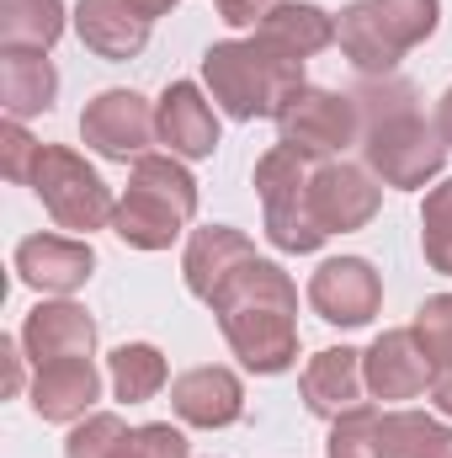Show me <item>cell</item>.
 Segmentation results:
<instances>
[{"label":"cell","mask_w":452,"mask_h":458,"mask_svg":"<svg viewBox=\"0 0 452 458\" xmlns=\"http://www.w3.org/2000/svg\"><path fill=\"white\" fill-rule=\"evenodd\" d=\"M442 421L426 416V411H383L378 421V458H437V443H442Z\"/></svg>","instance_id":"cell-25"},{"label":"cell","mask_w":452,"mask_h":458,"mask_svg":"<svg viewBox=\"0 0 452 458\" xmlns=\"http://www.w3.org/2000/svg\"><path fill=\"white\" fill-rule=\"evenodd\" d=\"M442 21V0H351L336 16V43L362 81L394 75V64L421 48Z\"/></svg>","instance_id":"cell-5"},{"label":"cell","mask_w":452,"mask_h":458,"mask_svg":"<svg viewBox=\"0 0 452 458\" xmlns=\"http://www.w3.org/2000/svg\"><path fill=\"white\" fill-rule=\"evenodd\" d=\"M255 256V245L245 240V229H229V225H203L192 229V240H187V256H181V272H187V288H192V299H213L219 288H224L229 272H239L245 261Z\"/></svg>","instance_id":"cell-20"},{"label":"cell","mask_w":452,"mask_h":458,"mask_svg":"<svg viewBox=\"0 0 452 458\" xmlns=\"http://www.w3.org/2000/svg\"><path fill=\"white\" fill-rule=\"evenodd\" d=\"M255 38H266L272 48H282L293 59H314V54H325L336 43V16L325 5H309V0H282V5L266 11Z\"/></svg>","instance_id":"cell-22"},{"label":"cell","mask_w":452,"mask_h":458,"mask_svg":"<svg viewBox=\"0 0 452 458\" xmlns=\"http://www.w3.org/2000/svg\"><path fill=\"white\" fill-rule=\"evenodd\" d=\"M38 149H43V144H38L21 123H5V128H0V171H5V182H32Z\"/></svg>","instance_id":"cell-30"},{"label":"cell","mask_w":452,"mask_h":458,"mask_svg":"<svg viewBox=\"0 0 452 458\" xmlns=\"http://www.w3.org/2000/svg\"><path fill=\"white\" fill-rule=\"evenodd\" d=\"M208 310L219 315L229 352L250 373H288L298 362V288L277 261L250 256L224 277Z\"/></svg>","instance_id":"cell-1"},{"label":"cell","mask_w":452,"mask_h":458,"mask_svg":"<svg viewBox=\"0 0 452 458\" xmlns=\"http://www.w3.org/2000/svg\"><path fill=\"white\" fill-rule=\"evenodd\" d=\"M309 203H314V219H320L325 234H351V229H367L378 219L383 182L367 165H351V160H314Z\"/></svg>","instance_id":"cell-9"},{"label":"cell","mask_w":452,"mask_h":458,"mask_svg":"<svg viewBox=\"0 0 452 458\" xmlns=\"http://www.w3.org/2000/svg\"><path fill=\"white\" fill-rule=\"evenodd\" d=\"M80 139L86 149H96L102 160H144L149 144L160 139L155 128V107L138 91H102L96 102H86L80 113Z\"/></svg>","instance_id":"cell-10"},{"label":"cell","mask_w":452,"mask_h":458,"mask_svg":"<svg viewBox=\"0 0 452 458\" xmlns=\"http://www.w3.org/2000/svg\"><path fill=\"white\" fill-rule=\"evenodd\" d=\"M96 400H102V373L91 357H59V362H43L32 373V411L43 421L75 427L91 416Z\"/></svg>","instance_id":"cell-17"},{"label":"cell","mask_w":452,"mask_h":458,"mask_svg":"<svg viewBox=\"0 0 452 458\" xmlns=\"http://www.w3.org/2000/svg\"><path fill=\"white\" fill-rule=\"evenodd\" d=\"M378 421H383L378 405H356V411L336 416L325 458H378Z\"/></svg>","instance_id":"cell-28"},{"label":"cell","mask_w":452,"mask_h":458,"mask_svg":"<svg viewBox=\"0 0 452 458\" xmlns=\"http://www.w3.org/2000/svg\"><path fill=\"white\" fill-rule=\"evenodd\" d=\"M421 250H426L431 272L452 277V176L437 182L421 203Z\"/></svg>","instance_id":"cell-26"},{"label":"cell","mask_w":452,"mask_h":458,"mask_svg":"<svg viewBox=\"0 0 452 458\" xmlns=\"http://www.w3.org/2000/svg\"><path fill=\"white\" fill-rule=\"evenodd\" d=\"M21 352L32 368L59 362V357H91L96 352V320L70 299H43L21 320Z\"/></svg>","instance_id":"cell-16"},{"label":"cell","mask_w":452,"mask_h":458,"mask_svg":"<svg viewBox=\"0 0 452 458\" xmlns=\"http://www.w3.org/2000/svg\"><path fill=\"white\" fill-rule=\"evenodd\" d=\"M133 5H138L149 21H155V16H165V11H176V0H133Z\"/></svg>","instance_id":"cell-36"},{"label":"cell","mask_w":452,"mask_h":458,"mask_svg":"<svg viewBox=\"0 0 452 458\" xmlns=\"http://www.w3.org/2000/svg\"><path fill=\"white\" fill-rule=\"evenodd\" d=\"M298 389H304V405H309L320 421H336L346 411H356L362 394H367L362 352H351V346H325V352H314Z\"/></svg>","instance_id":"cell-19"},{"label":"cell","mask_w":452,"mask_h":458,"mask_svg":"<svg viewBox=\"0 0 452 458\" xmlns=\"http://www.w3.org/2000/svg\"><path fill=\"white\" fill-rule=\"evenodd\" d=\"M203 86L224 117L255 123V117H277L282 102L309 81H304V59L272 48L266 38H229L203 54Z\"/></svg>","instance_id":"cell-3"},{"label":"cell","mask_w":452,"mask_h":458,"mask_svg":"<svg viewBox=\"0 0 452 458\" xmlns=\"http://www.w3.org/2000/svg\"><path fill=\"white\" fill-rule=\"evenodd\" d=\"M171 411H176L187 427H203V432L234 427V421L245 416V384H239V373H229L219 362L187 368V373L171 378Z\"/></svg>","instance_id":"cell-15"},{"label":"cell","mask_w":452,"mask_h":458,"mask_svg":"<svg viewBox=\"0 0 452 458\" xmlns=\"http://www.w3.org/2000/svg\"><path fill=\"white\" fill-rule=\"evenodd\" d=\"M0 357H5V373H11L5 389L21 394V362H27V357H21V336H16V342H0Z\"/></svg>","instance_id":"cell-34"},{"label":"cell","mask_w":452,"mask_h":458,"mask_svg":"<svg viewBox=\"0 0 452 458\" xmlns=\"http://www.w3.org/2000/svg\"><path fill=\"white\" fill-rule=\"evenodd\" d=\"M155 128L176 160H208L219 149V113L203 97V86H192V81L165 86V97L155 102Z\"/></svg>","instance_id":"cell-14"},{"label":"cell","mask_w":452,"mask_h":458,"mask_svg":"<svg viewBox=\"0 0 452 458\" xmlns=\"http://www.w3.org/2000/svg\"><path fill=\"white\" fill-rule=\"evenodd\" d=\"M197 219V182L176 155H144L128 171V187L117 198L113 229L133 250H171L181 229Z\"/></svg>","instance_id":"cell-4"},{"label":"cell","mask_w":452,"mask_h":458,"mask_svg":"<svg viewBox=\"0 0 452 458\" xmlns=\"http://www.w3.org/2000/svg\"><path fill=\"white\" fill-rule=\"evenodd\" d=\"M64 27H70L64 0H0V43L5 48L48 54L64 38Z\"/></svg>","instance_id":"cell-23"},{"label":"cell","mask_w":452,"mask_h":458,"mask_svg":"<svg viewBox=\"0 0 452 458\" xmlns=\"http://www.w3.org/2000/svg\"><path fill=\"white\" fill-rule=\"evenodd\" d=\"M421 346H426V357H431V368H442L452 362V293H431L421 310H415V326H410Z\"/></svg>","instance_id":"cell-29"},{"label":"cell","mask_w":452,"mask_h":458,"mask_svg":"<svg viewBox=\"0 0 452 458\" xmlns=\"http://www.w3.org/2000/svg\"><path fill=\"white\" fill-rule=\"evenodd\" d=\"M272 123H277L282 144L298 149V155H309V160H336L340 149L362 144V113H356V102L340 97V91H325V86H298Z\"/></svg>","instance_id":"cell-8"},{"label":"cell","mask_w":452,"mask_h":458,"mask_svg":"<svg viewBox=\"0 0 452 458\" xmlns=\"http://www.w3.org/2000/svg\"><path fill=\"white\" fill-rule=\"evenodd\" d=\"M362 378H367V394H372V400L399 405V400L426 394V384H431V357H426V346H421V336H415L410 326H405V331H383L378 342L362 352Z\"/></svg>","instance_id":"cell-13"},{"label":"cell","mask_w":452,"mask_h":458,"mask_svg":"<svg viewBox=\"0 0 452 458\" xmlns=\"http://www.w3.org/2000/svg\"><path fill=\"white\" fill-rule=\"evenodd\" d=\"M437 458H452V427L442 432V443H437Z\"/></svg>","instance_id":"cell-37"},{"label":"cell","mask_w":452,"mask_h":458,"mask_svg":"<svg viewBox=\"0 0 452 458\" xmlns=\"http://www.w3.org/2000/svg\"><path fill=\"white\" fill-rule=\"evenodd\" d=\"M11 267L27 288L38 293H54V299H70L75 288L91 283L96 272V250L91 240L80 234H27L16 250H11Z\"/></svg>","instance_id":"cell-12"},{"label":"cell","mask_w":452,"mask_h":458,"mask_svg":"<svg viewBox=\"0 0 452 458\" xmlns=\"http://www.w3.org/2000/svg\"><path fill=\"white\" fill-rule=\"evenodd\" d=\"M59 97V70L48 54H27V48H5L0 54V102L11 123L48 113Z\"/></svg>","instance_id":"cell-21"},{"label":"cell","mask_w":452,"mask_h":458,"mask_svg":"<svg viewBox=\"0 0 452 458\" xmlns=\"http://www.w3.org/2000/svg\"><path fill=\"white\" fill-rule=\"evenodd\" d=\"M149 27H155V21H149L133 0H80V5H75V32H80V43H86L91 54L113 59V64L144 54Z\"/></svg>","instance_id":"cell-18"},{"label":"cell","mask_w":452,"mask_h":458,"mask_svg":"<svg viewBox=\"0 0 452 458\" xmlns=\"http://www.w3.org/2000/svg\"><path fill=\"white\" fill-rule=\"evenodd\" d=\"M437 128H442V139H448V149H452V86L442 91V107H437Z\"/></svg>","instance_id":"cell-35"},{"label":"cell","mask_w":452,"mask_h":458,"mask_svg":"<svg viewBox=\"0 0 452 458\" xmlns=\"http://www.w3.org/2000/svg\"><path fill=\"white\" fill-rule=\"evenodd\" d=\"M426 394H431V405H437L442 416H452V362L431 368V384H426Z\"/></svg>","instance_id":"cell-33"},{"label":"cell","mask_w":452,"mask_h":458,"mask_svg":"<svg viewBox=\"0 0 452 458\" xmlns=\"http://www.w3.org/2000/svg\"><path fill=\"white\" fill-rule=\"evenodd\" d=\"M356 113H362V160L383 187L415 192L426 182L442 176L448 165V139L431 117L421 113V97L410 81L399 75H378L362 81L351 91Z\"/></svg>","instance_id":"cell-2"},{"label":"cell","mask_w":452,"mask_h":458,"mask_svg":"<svg viewBox=\"0 0 452 458\" xmlns=\"http://www.w3.org/2000/svg\"><path fill=\"white\" fill-rule=\"evenodd\" d=\"M27 187H32L38 203L54 214V225L75 229V234H91V229L113 225V214H117L113 187H107V182L96 176V165H86V155H75L70 144H43Z\"/></svg>","instance_id":"cell-7"},{"label":"cell","mask_w":452,"mask_h":458,"mask_svg":"<svg viewBox=\"0 0 452 458\" xmlns=\"http://www.w3.org/2000/svg\"><path fill=\"white\" fill-rule=\"evenodd\" d=\"M309 304L325 326L340 331H356L378 315L383 304V277L372 272V261L362 256H331L314 277H309Z\"/></svg>","instance_id":"cell-11"},{"label":"cell","mask_w":452,"mask_h":458,"mask_svg":"<svg viewBox=\"0 0 452 458\" xmlns=\"http://www.w3.org/2000/svg\"><path fill=\"white\" fill-rule=\"evenodd\" d=\"M133 443L128 421L113 411H91L86 421H75V432L64 437V458H117Z\"/></svg>","instance_id":"cell-27"},{"label":"cell","mask_w":452,"mask_h":458,"mask_svg":"<svg viewBox=\"0 0 452 458\" xmlns=\"http://www.w3.org/2000/svg\"><path fill=\"white\" fill-rule=\"evenodd\" d=\"M133 437H138V448H144L149 458H192L187 437H181L171 421H149V427H138Z\"/></svg>","instance_id":"cell-31"},{"label":"cell","mask_w":452,"mask_h":458,"mask_svg":"<svg viewBox=\"0 0 452 458\" xmlns=\"http://www.w3.org/2000/svg\"><path fill=\"white\" fill-rule=\"evenodd\" d=\"M213 5H219V16H224L229 27H261L266 11L282 5V0H213Z\"/></svg>","instance_id":"cell-32"},{"label":"cell","mask_w":452,"mask_h":458,"mask_svg":"<svg viewBox=\"0 0 452 458\" xmlns=\"http://www.w3.org/2000/svg\"><path fill=\"white\" fill-rule=\"evenodd\" d=\"M309 176H314V160L288 149V144H272L255 160V198H261V214H266V240L288 256H309L331 240L314 219Z\"/></svg>","instance_id":"cell-6"},{"label":"cell","mask_w":452,"mask_h":458,"mask_svg":"<svg viewBox=\"0 0 452 458\" xmlns=\"http://www.w3.org/2000/svg\"><path fill=\"white\" fill-rule=\"evenodd\" d=\"M107 378H113V394L122 405H144L155 400L165 384H171V368H165V352L149 342H122L107 357Z\"/></svg>","instance_id":"cell-24"},{"label":"cell","mask_w":452,"mask_h":458,"mask_svg":"<svg viewBox=\"0 0 452 458\" xmlns=\"http://www.w3.org/2000/svg\"><path fill=\"white\" fill-rule=\"evenodd\" d=\"M117 458H149V454H144V448H138V437H133V443H128V448H122Z\"/></svg>","instance_id":"cell-38"}]
</instances>
